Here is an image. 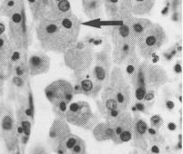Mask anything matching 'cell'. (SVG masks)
Returning a JSON list of instances; mask_svg holds the SVG:
<instances>
[{
    "label": "cell",
    "mask_w": 183,
    "mask_h": 154,
    "mask_svg": "<svg viewBox=\"0 0 183 154\" xmlns=\"http://www.w3.org/2000/svg\"><path fill=\"white\" fill-rule=\"evenodd\" d=\"M65 120L75 126L91 129L96 125L97 117L94 115L89 102L78 101L68 104Z\"/></svg>",
    "instance_id": "obj_6"
},
{
    "label": "cell",
    "mask_w": 183,
    "mask_h": 154,
    "mask_svg": "<svg viewBox=\"0 0 183 154\" xmlns=\"http://www.w3.org/2000/svg\"><path fill=\"white\" fill-rule=\"evenodd\" d=\"M155 3L156 0H129V10L135 16L150 14Z\"/></svg>",
    "instance_id": "obj_16"
},
{
    "label": "cell",
    "mask_w": 183,
    "mask_h": 154,
    "mask_svg": "<svg viewBox=\"0 0 183 154\" xmlns=\"http://www.w3.org/2000/svg\"><path fill=\"white\" fill-rule=\"evenodd\" d=\"M168 42V35L161 25L153 23L137 40V53L146 61L152 60L158 51Z\"/></svg>",
    "instance_id": "obj_3"
},
{
    "label": "cell",
    "mask_w": 183,
    "mask_h": 154,
    "mask_svg": "<svg viewBox=\"0 0 183 154\" xmlns=\"http://www.w3.org/2000/svg\"><path fill=\"white\" fill-rule=\"evenodd\" d=\"M70 154H86V144L81 139L72 149Z\"/></svg>",
    "instance_id": "obj_27"
},
{
    "label": "cell",
    "mask_w": 183,
    "mask_h": 154,
    "mask_svg": "<svg viewBox=\"0 0 183 154\" xmlns=\"http://www.w3.org/2000/svg\"><path fill=\"white\" fill-rule=\"evenodd\" d=\"M160 14L163 16H167L170 14V0H165V5L160 11Z\"/></svg>",
    "instance_id": "obj_32"
},
{
    "label": "cell",
    "mask_w": 183,
    "mask_h": 154,
    "mask_svg": "<svg viewBox=\"0 0 183 154\" xmlns=\"http://www.w3.org/2000/svg\"><path fill=\"white\" fill-rule=\"evenodd\" d=\"M80 30L81 21L75 14H71L56 21L38 22L36 34L44 51L64 54L78 40Z\"/></svg>",
    "instance_id": "obj_1"
},
{
    "label": "cell",
    "mask_w": 183,
    "mask_h": 154,
    "mask_svg": "<svg viewBox=\"0 0 183 154\" xmlns=\"http://www.w3.org/2000/svg\"><path fill=\"white\" fill-rule=\"evenodd\" d=\"M182 6V0H170V13L180 11Z\"/></svg>",
    "instance_id": "obj_31"
},
{
    "label": "cell",
    "mask_w": 183,
    "mask_h": 154,
    "mask_svg": "<svg viewBox=\"0 0 183 154\" xmlns=\"http://www.w3.org/2000/svg\"><path fill=\"white\" fill-rule=\"evenodd\" d=\"M63 54L65 65L73 72L89 70L94 62L93 47L84 40H78L70 45Z\"/></svg>",
    "instance_id": "obj_4"
},
{
    "label": "cell",
    "mask_w": 183,
    "mask_h": 154,
    "mask_svg": "<svg viewBox=\"0 0 183 154\" xmlns=\"http://www.w3.org/2000/svg\"><path fill=\"white\" fill-rule=\"evenodd\" d=\"M5 32H6V25L0 21V35H2V34H5Z\"/></svg>",
    "instance_id": "obj_38"
},
{
    "label": "cell",
    "mask_w": 183,
    "mask_h": 154,
    "mask_svg": "<svg viewBox=\"0 0 183 154\" xmlns=\"http://www.w3.org/2000/svg\"><path fill=\"white\" fill-rule=\"evenodd\" d=\"M140 63H141V58L139 56L138 53L133 54L129 57V59L124 64L126 67L124 74L129 81H130L132 77L134 76V74H136Z\"/></svg>",
    "instance_id": "obj_21"
},
{
    "label": "cell",
    "mask_w": 183,
    "mask_h": 154,
    "mask_svg": "<svg viewBox=\"0 0 183 154\" xmlns=\"http://www.w3.org/2000/svg\"><path fill=\"white\" fill-rule=\"evenodd\" d=\"M30 154H48L46 150L41 146H36L30 152Z\"/></svg>",
    "instance_id": "obj_34"
},
{
    "label": "cell",
    "mask_w": 183,
    "mask_h": 154,
    "mask_svg": "<svg viewBox=\"0 0 183 154\" xmlns=\"http://www.w3.org/2000/svg\"><path fill=\"white\" fill-rule=\"evenodd\" d=\"M14 122H13V118L11 117V115L9 114H7L4 116L3 120H2V129L3 131L5 132H10L13 130V127H14Z\"/></svg>",
    "instance_id": "obj_26"
},
{
    "label": "cell",
    "mask_w": 183,
    "mask_h": 154,
    "mask_svg": "<svg viewBox=\"0 0 183 154\" xmlns=\"http://www.w3.org/2000/svg\"><path fill=\"white\" fill-rule=\"evenodd\" d=\"M170 19H171L172 22L175 23H179L181 21V17H182V14H181V10L180 11H176V12H172L170 13Z\"/></svg>",
    "instance_id": "obj_33"
},
{
    "label": "cell",
    "mask_w": 183,
    "mask_h": 154,
    "mask_svg": "<svg viewBox=\"0 0 183 154\" xmlns=\"http://www.w3.org/2000/svg\"><path fill=\"white\" fill-rule=\"evenodd\" d=\"M29 76H38L46 74L50 69L51 60L44 52L33 53L27 61Z\"/></svg>",
    "instance_id": "obj_9"
},
{
    "label": "cell",
    "mask_w": 183,
    "mask_h": 154,
    "mask_svg": "<svg viewBox=\"0 0 183 154\" xmlns=\"http://www.w3.org/2000/svg\"><path fill=\"white\" fill-rule=\"evenodd\" d=\"M70 129L68 125V122L64 118H57L50 126L49 133H48V139L51 147L56 150L57 145H59L62 141L69 135Z\"/></svg>",
    "instance_id": "obj_11"
},
{
    "label": "cell",
    "mask_w": 183,
    "mask_h": 154,
    "mask_svg": "<svg viewBox=\"0 0 183 154\" xmlns=\"http://www.w3.org/2000/svg\"><path fill=\"white\" fill-rule=\"evenodd\" d=\"M26 81L27 80L23 79L19 76L13 75V77H12V85H14L17 88H24L26 85Z\"/></svg>",
    "instance_id": "obj_30"
},
{
    "label": "cell",
    "mask_w": 183,
    "mask_h": 154,
    "mask_svg": "<svg viewBox=\"0 0 183 154\" xmlns=\"http://www.w3.org/2000/svg\"><path fill=\"white\" fill-rule=\"evenodd\" d=\"M14 47L6 34L0 35V65L9 62Z\"/></svg>",
    "instance_id": "obj_20"
},
{
    "label": "cell",
    "mask_w": 183,
    "mask_h": 154,
    "mask_svg": "<svg viewBox=\"0 0 183 154\" xmlns=\"http://www.w3.org/2000/svg\"><path fill=\"white\" fill-rule=\"evenodd\" d=\"M93 135L97 141H106L115 140V134L111 124L108 122L97 123L93 128Z\"/></svg>",
    "instance_id": "obj_17"
},
{
    "label": "cell",
    "mask_w": 183,
    "mask_h": 154,
    "mask_svg": "<svg viewBox=\"0 0 183 154\" xmlns=\"http://www.w3.org/2000/svg\"><path fill=\"white\" fill-rule=\"evenodd\" d=\"M26 57H24L23 59L17 64H13V74L14 75L19 76L25 80H28V77L29 76L28 74V64H27Z\"/></svg>",
    "instance_id": "obj_23"
},
{
    "label": "cell",
    "mask_w": 183,
    "mask_h": 154,
    "mask_svg": "<svg viewBox=\"0 0 183 154\" xmlns=\"http://www.w3.org/2000/svg\"><path fill=\"white\" fill-rule=\"evenodd\" d=\"M148 124L144 120L137 117L134 120L133 125V137L135 146L142 150H147V137H148Z\"/></svg>",
    "instance_id": "obj_14"
},
{
    "label": "cell",
    "mask_w": 183,
    "mask_h": 154,
    "mask_svg": "<svg viewBox=\"0 0 183 154\" xmlns=\"http://www.w3.org/2000/svg\"><path fill=\"white\" fill-rule=\"evenodd\" d=\"M18 4V0H4L0 6V16H8Z\"/></svg>",
    "instance_id": "obj_25"
},
{
    "label": "cell",
    "mask_w": 183,
    "mask_h": 154,
    "mask_svg": "<svg viewBox=\"0 0 183 154\" xmlns=\"http://www.w3.org/2000/svg\"><path fill=\"white\" fill-rule=\"evenodd\" d=\"M182 53V45L180 43H176L172 46H170L166 51L163 52L162 56L166 61H171L172 59Z\"/></svg>",
    "instance_id": "obj_24"
},
{
    "label": "cell",
    "mask_w": 183,
    "mask_h": 154,
    "mask_svg": "<svg viewBox=\"0 0 183 154\" xmlns=\"http://www.w3.org/2000/svg\"><path fill=\"white\" fill-rule=\"evenodd\" d=\"M103 42H104L103 37H97V35H96V38H95V41H94L92 46H93V47H94V46H99V45H101V44H103Z\"/></svg>",
    "instance_id": "obj_36"
},
{
    "label": "cell",
    "mask_w": 183,
    "mask_h": 154,
    "mask_svg": "<svg viewBox=\"0 0 183 154\" xmlns=\"http://www.w3.org/2000/svg\"><path fill=\"white\" fill-rule=\"evenodd\" d=\"M8 17L9 41L15 49L27 51L30 44V34L23 0H18L17 6L11 12Z\"/></svg>",
    "instance_id": "obj_2"
},
{
    "label": "cell",
    "mask_w": 183,
    "mask_h": 154,
    "mask_svg": "<svg viewBox=\"0 0 183 154\" xmlns=\"http://www.w3.org/2000/svg\"><path fill=\"white\" fill-rule=\"evenodd\" d=\"M137 53V45L131 43H124L113 45L111 49V59L112 63L117 66L125 64L129 57Z\"/></svg>",
    "instance_id": "obj_13"
},
{
    "label": "cell",
    "mask_w": 183,
    "mask_h": 154,
    "mask_svg": "<svg viewBox=\"0 0 183 154\" xmlns=\"http://www.w3.org/2000/svg\"><path fill=\"white\" fill-rule=\"evenodd\" d=\"M150 103L147 102H138L134 104L133 106V111L134 112H147L148 108L150 107L149 106Z\"/></svg>",
    "instance_id": "obj_29"
},
{
    "label": "cell",
    "mask_w": 183,
    "mask_h": 154,
    "mask_svg": "<svg viewBox=\"0 0 183 154\" xmlns=\"http://www.w3.org/2000/svg\"><path fill=\"white\" fill-rule=\"evenodd\" d=\"M44 92L47 101L53 106L62 102L69 104L75 96L72 82L64 79H57L50 82L45 88Z\"/></svg>",
    "instance_id": "obj_8"
},
{
    "label": "cell",
    "mask_w": 183,
    "mask_h": 154,
    "mask_svg": "<svg viewBox=\"0 0 183 154\" xmlns=\"http://www.w3.org/2000/svg\"><path fill=\"white\" fill-rule=\"evenodd\" d=\"M145 80L147 89L157 90L167 84L168 77L166 70L162 66L149 63L146 69Z\"/></svg>",
    "instance_id": "obj_10"
},
{
    "label": "cell",
    "mask_w": 183,
    "mask_h": 154,
    "mask_svg": "<svg viewBox=\"0 0 183 154\" xmlns=\"http://www.w3.org/2000/svg\"><path fill=\"white\" fill-rule=\"evenodd\" d=\"M91 71L92 77L96 82H97L99 84L103 85L105 87L108 84L109 80V74H110V67H107L105 65L99 64H95Z\"/></svg>",
    "instance_id": "obj_19"
},
{
    "label": "cell",
    "mask_w": 183,
    "mask_h": 154,
    "mask_svg": "<svg viewBox=\"0 0 183 154\" xmlns=\"http://www.w3.org/2000/svg\"><path fill=\"white\" fill-rule=\"evenodd\" d=\"M151 152L153 154H158V153H160V148H158L157 145H153L151 147Z\"/></svg>",
    "instance_id": "obj_39"
},
{
    "label": "cell",
    "mask_w": 183,
    "mask_h": 154,
    "mask_svg": "<svg viewBox=\"0 0 183 154\" xmlns=\"http://www.w3.org/2000/svg\"><path fill=\"white\" fill-rule=\"evenodd\" d=\"M104 8L107 16L111 21H115L119 13V0H105Z\"/></svg>",
    "instance_id": "obj_22"
},
{
    "label": "cell",
    "mask_w": 183,
    "mask_h": 154,
    "mask_svg": "<svg viewBox=\"0 0 183 154\" xmlns=\"http://www.w3.org/2000/svg\"><path fill=\"white\" fill-rule=\"evenodd\" d=\"M84 14L90 20L100 18L103 15L105 0H81Z\"/></svg>",
    "instance_id": "obj_15"
},
{
    "label": "cell",
    "mask_w": 183,
    "mask_h": 154,
    "mask_svg": "<svg viewBox=\"0 0 183 154\" xmlns=\"http://www.w3.org/2000/svg\"><path fill=\"white\" fill-rule=\"evenodd\" d=\"M107 85L114 90L116 100L120 110L123 112L128 111L132 102L133 92L129 81L119 66L116 65L111 68Z\"/></svg>",
    "instance_id": "obj_5"
},
{
    "label": "cell",
    "mask_w": 183,
    "mask_h": 154,
    "mask_svg": "<svg viewBox=\"0 0 183 154\" xmlns=\"http://www.w3.org/2000/svg\"><path fill=\"white\" fill-rule=\"evenodd\" d=\"M72 80L74 95L83 94L88 97L96 99L103 89V85L96 82L92 77L90 70L84 71V72H73Z\"/></svg>",
    "instance_id": "obj_7"
},
{
    "label": "cell",
    "mask_w": 183,
    "mask_h": 154,
    "mask_svg": "<svg viewBox=\"0 0 183 154\" xmlns=\"http://www.w3.org/2000/svg\"><path fill=\"white\" fill-rule=\"evenodd\" d=\"M163 124V119L160 115L155 114L150 118V127L156 130H158Z\"/></svg>",
    "instance_id": "obj_28"
},
{
    "label": "cell",
    "mask_w": 183,
    "mask_h": 154,
    "mask_svg": "<svg viewBox=\"0 0 183 154\" xmlns=\"http://www.w3.org/2000/svg\"><path fill=\"white\" fill-rule=\"evenodd\" d=\"M173 70H174V73H176L177 74H180L182 73V66H181V63L180 61H178L174 67H173Z\"/></svg>",
    "instance_id": "obj_35"
},
{
    "label": "cell",
    "mask_w": 183,
    "mask_h": 154,
    "mask_svg": "<svg viewBox=\"0 0 183 154\" xmlns=\"http://www.w3.org/2000/svg\"><path fill=\"white\" fill-rule=\"evenodd\" d=\"M152 24L153 22L148 18L137 17L135 16H133L131 24H130V28H131V33H132L133 37L136 40H138V38L142 34V33L147 30Z\"/></svg>",
    "instance_id": "obj_18"
},
{
    "label": "cell",
    "mask_w": 183,
    "mask_h": 154,
    "mask_svg": "<svg viewBox=\"0 0 183 154\" xmlns=\"http://www.w3.org/2000/svg\"><path fill=\"white\" fill-rule=\"evenodd\" d=\"M176 128H177V126L174 122H169L168 124V129L169 130V131H175Z\"/></svg>",
    "instance_id": "obj_40"
},
{
    "label": "cell",
    "mask_w": 183,
    "mask_h": 154,
    "mask_svg": "<svg viewBox=\"0 0 183 154\" xmlns=\"http://www.w3.org/2000/svg\"><path fill=\"white\" fill-rule=\"evenodd\" d=\"M174 102L171 100H166V107L168 108V110H172L174 108Z\"/></svg>",
    "instance_id": "obj_37"
},
{
    "label": "cell",
    "mask_w": 183,
    "mask_h": 154,
    "mask_svg": "<svg viewBox=\"0 0 183 154\" xmlns=\"http://www.w3.org/2000/svg\"><path fill=\"white\" fill-rule=\"evenodd\" d=\"M61 0H41L35 21H56L60 19L57 4Z\"/></svg>",
    "instance_id": "obj_12"
},
{
    "label": "cell",
    "mask_w": 183,
    "mask_h": 154,
    "mask_svg": "<svg viewBox=\"0 0 183 154\" xmlns=\"http://www.w3.org/2000/svg\"><path fill=\"white\" fill-rule=\"evenodd\" d=\"M17 133H18V134H24V129L21 125L17 127Z\"/></svg>",
    "instance_id": "obj_41"
}]
</instances>
